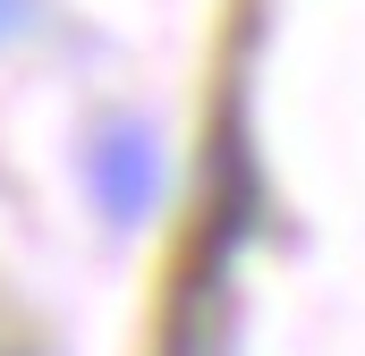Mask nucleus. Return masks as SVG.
<instances>
[{
    "label": "nucleus",
    "mask_w": 365,
    "mask_h": 356,
    "mask_svg": "<svg viewBox=\"0 0 365 356\" xmlns=\"http://www.w3.org/2000/svg\"><path fill=\"white\" fill-rule=\"evenodd\" d=\"M102 178H110V204L128 212V204H136V145H110V162H102Z\"/></svg>",
    "instance_id": "1"
},
{
    "label": "nucleus",
    "mask_w": 365,
    "mask_h": 356,
    "mask_svg": "<svg viewBox=\"0 0 365 356\" xmlns=\"http://www.w3.org/2000/svg\"><path fill=\"white\" fill-rule=\"evenodd\" d=\"M17 17H26V0H0V34H17Z\"/></svg>",
    "instance_id": "2"
}]
</instances>
